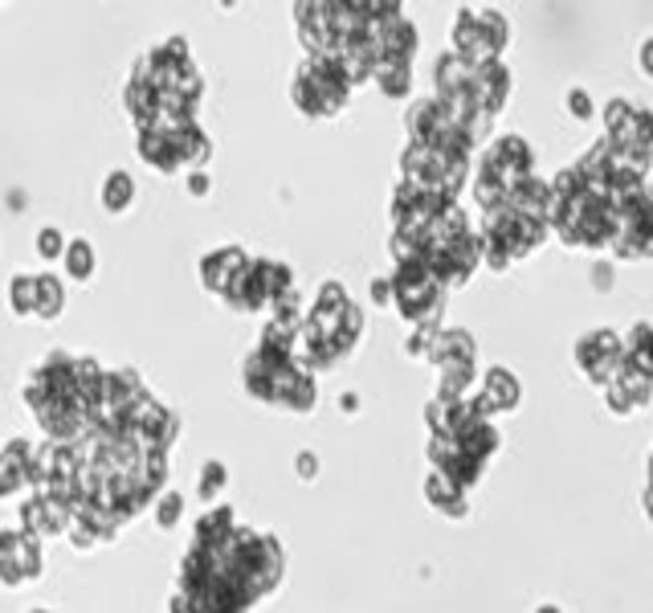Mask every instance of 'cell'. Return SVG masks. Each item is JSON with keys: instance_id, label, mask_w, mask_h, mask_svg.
Returning a JSON list of instances; mask_svg holds the SVG:
<instances>
[{"instance_id": "cell-7", "label": "cell", "mask_w": 653, "mask_h": 613, "mask_svg": "<svg viewBox=\"0 0 653 613\" xmlns=\"http://www.w3.org/2000/svg\"><path fill=\"white\" fill-rule=\"evenodd\" d=\"M9 303H13L17 315H37V274H13Z\"/></svg>"}, {"instance_id": "cell-9", "label": "cell", "mask_w": 653, "mask_h": 613, "mask_svg": "<svg viewBox=\"0 0 653 613\" xmlns=\"http://www.w3.org/2000/svg\"><path fill=\"white\" fill-rule=\"evenodd\" d=\"M62 246H66V241H62V234H58V229H41V234H37V254H41V258L66 254Z\"/></svg>"}, {"instance_id": "cell-1", "label": "cell", "mask_w": 653, "mask_h": 613, "mask_svg": "<svg viewBox=\"0 0 653 613\" xmlns=\"http://www.w3.org/2000/svg\"><path fill=\"white\" fill-rule=\"evenodd\" d=\"M348 90H352L348 74L336 62H323V58H311L294 78V102L306 115H336L348 99Z\"/></svg>"}, {"instance_id": "cell-8", "label": "cell", "mask_w": 653, "mask_h": 613, "mask_svg": "<svg viewBox=\"0 0 653 613\" xmlns=\"http://www.w3.org/2000/svg\"><path fill=\"white\" fill-rule=\"evenodd\" d=\"M95 266H99V262H95V250H90V241H70L66 246V274L70 278H90V274H95Z\"/></svg>"}, {"instance_id": "cell-6", "label": "cell", "mask_w": 653, "mask_h": 613, "mask_svg": "<svg viewBox=\"0 0 653 613\" xmlns=\"http://www.w3.org/2000/svg\"><path fill=\"white\" fill-rule=\"evenodd\" d=\"M131 201H135L131 176H127V172H111L106 185H102V204H106V213H123Z\"/></svg>"}, {"instance_id": "cell-3", "label": "cell", "mask_w": 653, "mask_h": 613, "mask_svg": "<svg viewBox=\"0 0 653 613\" xmlns=\"http://www.w3.org/2000/svg\"><path fill=\"white\" fill-rule=\"evenodd\" d=\"M246 266H250V258L241 254L237 246H225V250H213V254L201 262V278L209 290H217L221 299L229 295V287H234L237 278L246 274Z\"/></svg>"}, {"instance_id": "cell-2", "label": "cell", "mask_w": 653, "mask_h": 613, "mask_svg": "<svg viewBox=\"0 0 653 613\" xmlns=\"http://www.w3.org/2000/svg\"><path fill=\"white\" fill-rule=\"evenodd\" d=\"M21 524L29 536L37 540H53V536H66L70 524H74V511L62 503V499H53L46 491H34V499L21 508Z\"/></svg>"}, {"instance_id": "cell-13", "label": "cell", "mask_w": 653, "mask_h": 613, "mask_svg": "<svg viewBox=\"0 0 653 613\" xmlns=\"http://www.w3.org/2000/svg\"><path fill=\"white\" fill-rule=\"evenodd\" d=\"M34 613H53V610H34Z\"/></svg>"}, {"instance_id": "cell-12", "label": "cell", "mask_w": 653, "mask_h": 613, "mask_svg": "<svg viewBox=\"0 0 653 613\" xmlns=\"http://www.w3.org/2000/svg\"><path fill=\"white\" fill-rule=\"evenodd\" d=\"M204 475H209V478H204V483H201V495H204V499H209V495H213V491H217V487H221V483H225V475H221V466H217V462H213V466H209Z\"/></svg>"}, {"instance_id": "cell-10", "label": "cell", "mask_w": 653, "mask_h": 613, "mask_svg": "<svg viewBox=\"0 0 653 613\" xmlns=\"http://www.w3.org/2000/svg\"><path fill=\"white\" fill-rule=\"evenodd\" d=\"M0 580H4L9 589H17L21 580H29V577H25V568H21L17 561H9V556H0Z\"/></svg>"}, {"instance_id": "cell-11", "label": "cell", "mask_w": 653, "mask_h": 613, "mask_svg": "<svg viewBox=\"0 0 653 613\" xmlns=\"http://www.w3.org/2000/svg\"><path fill=\"white\" fill-rule=\"evenodd\" d=\"M176 515H180V499H176V495H168V499L160 503V511H155V520L168 528V524H176Z\"/></svg>"}, {"instance_id": "cell-5", "label": "cell", "mask_w": 653, "mask_h": 613, "mask_svg": "<svg viewBox=\"0 0 653 613\" xmlns=\"http://www.w3.org/2000/svg\"><path fill=\"white\" fill-rule=\"evenodd\" d=\"M62 303H66V290L58 283V274H37V315L41 320H58Z\"/></svg>"}, {"instance_id": "cell-4", "label": "cell", "mask_w": 653, "mask_h": 613, "mask_svg": "<svg viewBox=\"0 0 653 613\" xmlns=\"http://www.w3.org/2000/svg\"><path fill=\"white\" fill-rule=\"evenodd\" d=\"M29 459H34V442H25V438H13L0 450V499L29 487Z\"/></svg>"}]
</instances>
